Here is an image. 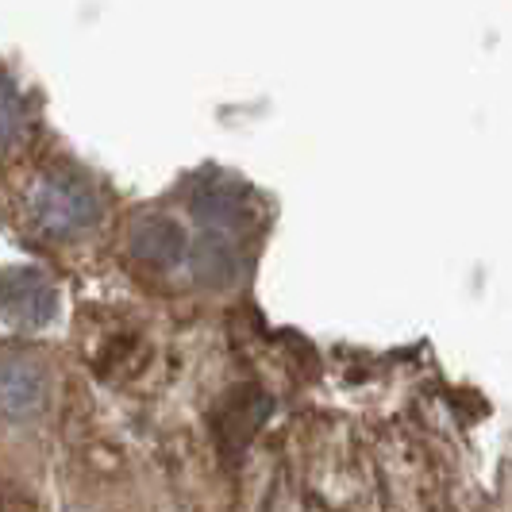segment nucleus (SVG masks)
<instances>
[{
	"label": "nucleus",
	"mask_w": 512,
	"mask_h": 512,
	"mask_svg": "<svg viewBox=\"0 0 512 512\" xmlns=\"http://www.w3.org/2000/svg\"><path fill=\"white\" fill-rule=\"evenodd\" d=\"M27 131V104L20 89L0 74V154L16 151Z\"/></svg>",
	"instance_id": "6e6552de"
},
{
	"label": "nucleus",
	"mask_w": 512,
	"mask_h": 512,
	"mask_svg": "<svg viewBox=\"0 0 512 512\" xmlns=\"http://www.w3.org/2000/svg\"><path fill=\"white\" fill-rule=\"evenodd\" d=\"M43 405H47V370L24 355L0 359V412L12 420H27Z\"/></svg>",
	"instance_id": "39448f33"
},
{
	"label": "nucleus",
	"mask_w": 512,
	"mask_h": 512,
	"mask_svg": "<svg viewBox=\"0 0 512 512\" xmlns=\"http://www.w3.org/2000/svg\"><path fill=\"white\" fill-rule=\"evenodd\" d=\"M266 416H270V397H266L262 389L243 385V389L228 393V401L216 412V439H220V447H224L228 455H239V451L255 439L258 424H262Z\"/></svg>",
	"instance_id": "423d86ee"
},
{
	"label": "nucleus",
	"mask_w": 512,
	"mask_h": 512,
	"mask_svg": "<svg viewBox=\"0 0 512 512\" xmlns=\"http://www.w3.org/2000/svg\"><path fill=\"white\" fill-rule=\"evenodd\" d=\"M193 212L205 224V231H224V235H247V228L255 224L251 193L235 178L201 181L193 189Z\"/></svg>",
	"instance_id": "7ed1b4c3"
},
{
	"label": "nucleus",
	"mask_w": 512,
	"mask_h": 512,
	"mask_svg": "<svg viewBox=\"0 0 512 512\" xmlns=\"http://www.w3.org/2000/svg\"><path fill=\"white\" fill-rule=\"evenodd\" d=\"M193 270H197V282L208 289H228L243 274V235L205 231L201 243L193 247Z\"/></svg>",
	"instance_id": "0eeeda50"
},
{
	"label": "nucleus",
	"mask_w": 512,
	"mask_h": 512,
	"mask_svg": "<svg viewBox=\"0 0 512 512\" xmlns=\"http://www.w3.org/2000/svg\"><path fill=\"white\" fill-rule=\"evenodd\" d=\"M58 312V289L43 270L12 266L0 270V316L16 328H43Z\"/></svg>",
	"instance_id": "f03ea898"
},
{
	"label": "nucleus",
	"mask_w": 512,
	"mask_h": 512,
	"mask_svg": "<svg viewBox=\"0 0 512 512\" xmlns=\"http://www.w3.org/2000/svg\"><path fill=\"white\" fill-rule=\"evenodd\" d=\"M128 247L131 258L139 266H147V270H170V266H178L181 258L189 255V239H185L181 224L170 220V216H162V212L139 216L131 224Z\"/></svg>",
	"instance_id": "20e7f679"
},
{
	"label": "nucleus",
	"mask_w": 512,
	"mask_h": 512,
	"mask_svg": "<svg viewBox=\"0 0 512 512\" xmlns=\"http://www.w3.org/2000/svg\"><path fill=\"white\" fill-rule=\"evenodd\" d=\"M101 216V193L89 181L77 178V174H62V170L43 174L35 181V189L27 193L31 228L39 231L43 239H54V243H66V239L93 231L101 224Z\"/></svg>",
	"instance_id": "f257e3e1"
}]
</instances>
